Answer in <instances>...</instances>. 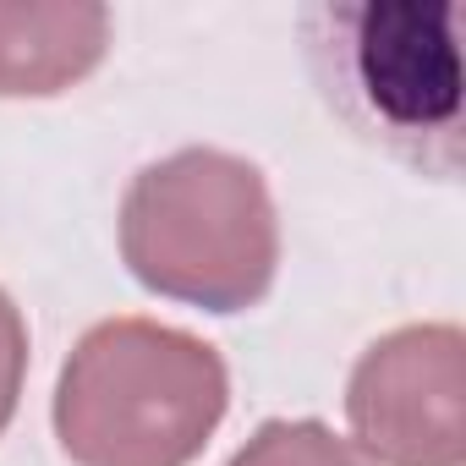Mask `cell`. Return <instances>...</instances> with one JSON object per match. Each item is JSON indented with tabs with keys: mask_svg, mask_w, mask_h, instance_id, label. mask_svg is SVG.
I'll return each instance as SVG.
<instances>
[{
	"mask_svg": "<svg viewBox=\"0 0 466 466\" xmlns=\"http://www.w3.org/2000/svg\"><path fill=\"white\" fill-rule=\"evenodd\" d=\"M280 466H362L346 444H335L319 422H269L258 433Z\"/></svg>",
	"mask_w": 466,
	"mask_h": 466,
	"instance_id": "obj_4",
	"label": "cell"
},
{
	"mask_svg": "<svg viewBox=\"0 0 466 466\" xmlns=\"http://www.w3.org/2000/svg\"><path fill=\"white\" fill-rule=\"evenodd\" d=\"M17 379H23V324H17L12 302L0 297V428H6V417L17 406Z\"/></svg>",
	"mask_w": 466,
	"mask_h": 466,
	"instance_id": "obj_5",
	"label": "cell"
},
{
	"mask_svg": "<svg viewBox=\"0 0 466 466\" xmlns=\"http://www.w3.org/2000/svg\"><path fill=\"white\" fill-rule=\"evenodd\" d=\"M302 39L329 110L428 181L466 165V12L455 0H319Z\"/></svg>",
	"mask_w": 466,
	"mask_h": 466,
	"instance_id": "obj_1",
	"label": "cell"
},
{
	"mask_svg": "<svg viewBox=\"0 0 466 466\" xmlns=\"http://www.w3.org/2000/svg\"><path fill=\"white\" fill-rule=\"evenodd\" d=\"M121 248L148 291L237 313L275 275V214L253 165L225 154H176L137 176Z\"/></svg>",
	"mask_w": 466,
	"mask_h": 466,
	"instance_id": "obj_3",
	"label": "cell"
},
{
	"mask_svg": "<svg viewBox=\"0 0 466 466\" xmlns=\"http://www.w3.org/2000/svg\"><path fill=\"white\" fill-rule=\"evenodd\" d=\"M225 411V373L208 346L105 324L66 362L56 428L83 466H187Z\"/></svg>",
	"mask_w": 466,
	"mask_h": 466,
	"instance_id": "obj_2",
	"label": "cell"
}]
</instances>
